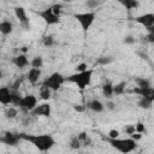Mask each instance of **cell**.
Returning <instances> with one entry per match:
<instances>
[{"instance_id":"6da1fadb","label":"cell","mask_w":154,"mask_h":154,"mask_svg":"<svg viewBox=\"0 0 154 154\" xmlns=\"http://www.w3.org/2000/svg\"><path fill=\"white\" fill-rule=\"evenodd\" d=\"M18 137L23 141H28L30 142L34 147H36L40 152H47L49 149H52L55 144V140L47 134L43 135H30V134H25V132H20L18 134Z\"/></svg>"},{"instance_id":"7a4b0ae2","label":"cell","mask_w":154,"mask_h":154,"mask_svg":"<svg viewBox=\"0 0 154 154\" xmlns=\"http://www.w3.org/2000/svg\"><path fill=\"white\" fill-rule=\"evenodd\" d=\"M93 73H94L93 69H88V70H85L83 72H76V73H72V75L65 77V82L75 83V84H77V87L81 90H83L90 84Z\"/></svg>"},{"instance_id":"3957f363","label":"cell","mask_w":154,"mask_h":154,"mask_svg":"<svg viewBox=\"0 0 154 154\" xmlns=\"http://www.w3.org/2000/svg\"><path fill=\"white\" fill-rule=\"evenodd\" d=\"M107 141L113 148H116L122 154H129V153L134 152L137 147L136 141L131 140L130 137L129 138H113V140L108 138Z\"/></svg>"},{"instance_id":"277c9868","label":"cell","mask_w":154,"mask_h":154,"mask_svg":"<svg viewBox=\"0 0 154 154\" xmlns=\"http://www.w3.org/2000/svg\"><path fill=\"white\" fill-rule=\"evenodd\" d=\"M73 17L79 23L82 30L85 32L93 25V23L95 20V17H96V13L94 11H89V12H83V13H75Z\"/></svg>"},{"instance_id":"5b68a950","label":"cell","mask_w":154,"mask_h":154,"mask_svg":"<svg viewBox=\"0 0 154 154\" xmlns=\"http://www.w3.org/2000/svg\"><path fill=\"white\" fill-rule=\"evenodd\" d=\"M64 83H65V77L60 72H53L51 76H48L43 81L42 85L49 88L52 91H57Z\"/></svg>"},{"instance_id":"8992f818","label":"cell","mask_w":154,"mask_h":154,"mask_svg":"<svg viewBox=\"0 0 154 154\" xmlns=\"http://www.w3.org/2000/svg\"><path fill=\"white\" fill-rule=\"evenodd\" d=\"M18 106L23 111H25V112H31L37 106V99H36L35 95L28 94V95H25V96L22 97V100H20V102H19Z\"/></svg>"},{"instance_id":"52a82bcc","label":"cell","mask_w":154,"mask_h":154,"mask_svg":"<svg viewBox=\"0 0 154 154\" xmlns=\"http://www.w3.org/2000/svg\"><path fill=\"white\" fill-rule=\"evenodd\" d=\"M37 14L45 20V23L47 25H54V24H58L60 22V17L55 16L53 12H52V8L48 7V8H45L42 11H38Z\"/></svg>"},{"instance_id":"ba28073f","label":"cell","mask_w":154,"mask_h":154,"mask_svg":"<svg viewBox=\"0 0 154 154\" xmlns=\"http://www.w3.org/2000/svg\"><path fill=\"white\" fill-rule=\"evenodd\" d=\"M20 138L18 137V134H13L10 131L4 132V135L0 137V142L6 146H17L19 143Z\"/></svg>"},{"instance_id":"9c48e42d","label":"cell","mask_w":154,"mask_h":154,"mask_svg":"<svg viewBox=\"0 0 154 154\" xmlns=\"http://www.w3.org/2000/svg\"><path fill=\"white\" fill-rule=\"evenodd\" d=\"M52 112V107L48 102H43L38 106H36L30 113L32 116H41V117H49Z\"/></svg>"},{"instance_id":"30bf717a","label":"cell","mask_w":154,"mask_h":154,"mask_svg":"<svg viewBox=\"0 0 154 154\" xmlns=\"http://www.w3.org/2000/svg\"><path fill=\"white\" fill-rule=\"evenodd\" d=\"M135 22L146 26V28L153 26V24H154V13H144L142 16H138V17L135 18Z\"/></svg>"},{"instance_id":"8fae6325","label":"cell","mask_w":154,"mask_h":154,"mask_svg":"<svg viewBox=\"0 0 154 154\" xmlns=\"http://www.w3.org/2000/svg\"><path fill=\"white\" fill-rule=\"evenodd\" d=\"M130 93L137 94L141 97H144L152 102H154V89L153 88H148V89H140V88H134L132 90H130Z\"/></svg>"},{"instance_id":"7c38bea8","label":"cell","mask_w":154,"mask_h":154,"mask_svg":"<svg viewBox=\"0 0 154 154\" xmlns=\"http://www.w3.org/2000/svg\"><path fill=\"white\" fill-rule=\"evenodd\" d=\"M14 14H16V17L19 19L20 24H22L25 29H28V28H29V19H28V17H26V12H25L24 7H22V6H16V7H14Z\"/></svg>"},{"instance_id":"4fadbf2b","label":"cell","mask_w":154,"mask_h":154,"mask_svg":"<svg viewBox=\"0 0 154 154\" xmlns=\"http://www.w3.org/2000/svg\"><path fill=\"white\" fill-rule=\"evenodd\" d=\"M0 103L2 105L11 103V89L8 87H0Z\"/></svg>"},{"instance_id":"5bb4252c","label":"cell","mask_w":154,"mask_h":154,"mask_svg":"<svg viewBox=\"0 0 154 154\" xmlns=\"http://www.w3.org/2000/svg\"><path fill=\"white\" fill-rule=\"evenodd\" d=\"M12 64L14 66L19 67V69H23V67H25L29 64V60H28V58H26L25 54H19V55L12 58Z\"/></svg>"},{"instance_id":"9a60e30c","label":"cell","mask_w":154,"mask_h":154,"mask_svg":"<svg viewBox=\"0 0 154 154\" xmlns=\"http://www.w3.org/2000/svg\"><path fill=\"white\" fill-rule=\"evenodd\" d=\"M40 77H41V70H40V69H34V67H31V69L29 70L28 75H26V78H28V81H29L31 84L37 83L38 79H40Z\"/></svg>"},{"instance_id":"2e32d148","label":"cell","mask_w":154,"mask_h":154,"mask_svg":"<svg viewBox=\"0 0 154 154\" xmlns=\"http://www.w3.org/2000/svg\"><path fill=\"white\" fill-rule=\"evenodd\" d=\"M87 107H88L89 109H91V111L96 112V113H100V112H102V111L105 109V105H103L100 100H96V99H94V100L89 101V102H88V105H87Z\"/></svg>"},{"instance_id":"e0dca14e","label":"cell","mask_w":154,"mask_h":154,"mask_svg":"<svg viewBox=\"0 0 154 154\" xmlns=\"http://www.w3.org/2000/svg\"><path fill=\"white\" fill-rule=\"evenodd\" d=\"M12 31H13V24L10 20L0 22V32L2 35H10Z\"/></svg>"},{"instance_id":"ac0fdd59","label":"cell","mask_w":154,"mask_h":154,"mask_svg":"<svg viewBox=\"0 0 154 154\" xmlns=\"http://www.w3.org/2000/svg\"><path fill=\"white\" fill-rule=\"evenodd\" d=\"M135 82L137 84V88L140 89H148V88H152L150 85V81L144 78V77H136L135 78Z\"/></svg>"},{"instance_id":"d6986e66","label":"cell","mask_w":154,"mask_h":154,"mask_svg":"<svg viewBox=\"0 0 154 154\" xmlns=\"http://www.w3.org/2000/svg\"><path fill=\"white\" fill-rule=\"evenodd\" d=\"M102 94L105 97H111L113 95V84L111 82H107L102 85Z\"/></svg>"},{"instance_id":"ffe728a7","label":"cell","mask_w":154,"mask_h":154,"mask_svg":"<svg viewBox=\"0 0 154 154\" xmlns=\"http://www.w3.org/2000/svg\"><path fill=\"white\" fill-rule=\"evenodd\" d=\"M120 4L126 8V10H134V8H137L140 2L137 0H123L120 1Z\"/></svg>"},{"instance_id":"44dd1931","label":"cell","mask_w":154,"mask_h":154,"mask_svg":"<svg viewBox=\"0 0 154 154\" xmlns=\"http://www.w3.org/2000/svg\"><path fill=\"white\" fill-rule=\"evenodd\" d=\"M77 138L79 140V142L82 143V146H89V144L91 143V140H90V137L88 136V134H87L85 131L79 132V134L77 135Z\"/></svg>"},{"instance_id":"7402d4cb","label":"cell","mask_w":154,"mask_h":154,"mask_svg":"<svg viewBox=\"0 0 154 154\" xmlns=\"http://www.w3.org/2000/svg\"><path fill=\"white\" fill-rule=\"evenodd\" d=\"M125 85H126V82H125V81H122V82H119L118 84L113 85V94H116V95H122V94L125 91Z\"/></svg>"},{"instance_id":"603a6c76","label":"cell","mask_w":154,"mask_h":154,"mask_svg":"<svg viewBox=\"0 0 154 154\" xmlns=\"http://www.w3.org/2000/svg\"><path fill=\"white\" fill-rule=\"evenodd\" d=\"M51 93H52V90H51L49 88L45 87V85H42V87L40 88V97H41L42 100H49Z\"/></svg>"},{"instance_id":"cb8c5ba5","label":"cell","mask_w":154,"mask_h":154,"mask_svg":"<svg viewBox=\"0 0 154 154\" xmlns=\"http://www.w3.org/2000/svg\"><path fill=\"white\" fill-rule=\"evenodd\" d=\"M23 96H20L18 90H11V103L13 105H19L20 100Z\"/></svg>"},{"instance_id":"d4e9b609","label":"cell","mask_w":154,"mask_h":154,"mask_svg":"<svg viewBox=\"0 0 154 154\" xmlns=\"http://www.w3.org/2000/svg\"><path fill=\"white\" fill-rule=\"evenodd\" d=\"M137 105H138V107H141V108L148 109V108H150V107H152L153 102H152V101H149V100H147V99H144V97H141V99L138 100Z\"/></svg>"},{"instance_id":"484cf974","label":"cell","mask_w":154,"mask_h":154,"mask_svg":"<svg viewBox=\"0 0 154 154\" xmlns=\"http://www.w3.org/2000/svg\"><path fill=\"white\" fill-rule=\"evenodd\" d=\"M31 66L34 67V69H40V67H42V65H43V59L41 58V57H35L32 60H31Z\"/></svg>"},{"instance_id":"4316f807","label":"cell","mask_w":154,"mask_h":154,"mask_svg":"<svg viewBox=\"0 0 154 154\" xmlns=\"http://www.w3.org/2000/svg\"><path fill=\"white\" fill-rule=\"evenodd\" d=\"M82 147V143L79 142V140L77 138V136H73L72 138H71V141H70V148L71 149H79Z\"/></svg>"},{"instance_id":"83f0119b","label":"cell","mask_w":154,"mask_h":154,"mask_svg":"<svg viewBox=\"0 0 154 154\" xmlns=\"http://www.w3.org/2000/svg\"><path fill=\"white\" fill-rule=\"evenodd\" d=\"M112 61H113V59H112L111 57H101V58H99V59L96 60V64H97V65H101V66H105V65L111 64Z\"/></svg>"},{"instance_id":"f1b7e54d","label":"cell","mask_w":154,"mask_h":154,"mask_svg":"<svg viewBox=\"0 0 154 154\" xmlns=\"http://www.w3.org/2000/svg\"><path fill=\"white\" fill-rule=\"evenodd\" d=\"M42 43H43V46H46V47H51V46H53V45H54V38H53V36H51V35H48V36H43V38H42Z\"/></svg>"},{"instance_id":"f546056e","label":"cell","mask_w":154,"mask_h":154,"mask_svg":"<svg viewBox=\"0 0 154 154\" xmlns=\"http://www.w3.org/2000/svg\"><path fill=\"white\" fill-rule=\"evenodd\" d=\"M17 109L16 108H13V107H10V108H7L6 111H5V116H6V118H8V119H12V118H14L16 116H17Z\"/></svg>"},{"instance_id":"4dcf8cb0","label":"cell","mask_w":154,"mask_h":154,"mask_svg":"<svg viewBox=\"0 0 154 154\" xmlns=\"http://www.w3.org/2000/svg\"><path fill=\"white\" fill-rule=\"evenodd\" d=\"M51 8H52V12H53L55 16L60 17V12H61V8H63V5H61V4H53V5L51 6Z\"/></svg>"},{"instance_id":"1f68e13d","label":"cell","mask_w":154,"mask_h":154,"mask_svg":"<svg viewBox=\"0 0 154 154\" xmlns=\"http://www.w3.org/2000/svg\"><path fill=\"white\" fill-rule=\"evenodd\" d=\"M85 5H87V7H89L90 10H94V8H96V7L100 5V2L96 1V0H88V1L85 2Z\"/></svg>"},{"instance_id":"d6a6232c","label":"cell","mask_w":154,"mask_h":154,"mask_svg":"<svg viewBox=\"0 0 154 154\" xmlns=\"http://www.w3.org/2000/svg\"><path fill=\"white\" fill-rule=\"evenodd\" d=\"M146 131V128H144V124L138 122L137 124H135V132H138V134H142Z\"/></svg>"},{"instance_id":"836d02e7","label":"cell","mask_w":154,"mask_h":154,"mask_svg":"<svg viewBox=\"0 0 154 154\" xmlns=\"http://www.w3.org/2000/svg\"><path fill=\"white\" fill-rule=\"evenodd\" d=\"M124 132L128 134V135H132V134L135 132V125H132V124L125 125V126H124Z\"/></svg>"},{"instance_id":"e575fe53","label":"cell","mask_w":154,"mask_h":154,"mask_svg":"<svg viewBox=\"0 0 154 154\" xmlns=\"http://www.w3.org/2000/svg\"><path fill=\"white\" fill-rule=\"evenodd\" d=\"M75 70H76V72H83V71L88 70V65H87L85 63H81V64H78V65L75 67Z\"/></svg>"},{"instance_id":"d590c367","label":"cell","mask_w":154,"mask_h":154,"mask_svg":"<svg viewBox=\"0 0 154 154\" xmlns=\"http://www.w3.org/2000/svg\"><path fill=\"white\" fill-rule=\"evenodd\" d=\"M119 137V131L118 130H116V129H111L109 131H108V138H118Z\"/></svg>"},{"instance_id":"8d00e7d4","label":"cell","mask_w":154,"mask_h":154,"mask_svg":"<svg viewBox=\"0 0 154 154\" xmlns=\"http://www.w3.org/2000/svg\"><path fill=\"white\" fill-rule=\"evenodd\" d=\"M20 84H22V79H19V78H18V79H16V81L13 82V84L10 87V89H11V90H18Z\"/></svg>"},{"instance_id":"74e56055","label":"cell","mask_w":154,"mask_h":154,"mask_svg":"<svg viewBox=\"0 0 154 154\" xmlns=\"http://www.w3.org/2000/svg\"><path fill=\"white\" fill-rule=\"evenodd\" d=\"M123 42H124V43H128V45H131V43H134V42H135V38H134L132 36H130V35H129V36H125V37H124Z\"/></svg>"},{"instance_id":"f35d334b","label":"cell","mask_w":154,"mask_h":154,"mask_svg":"<svg viewBox=\"0 0 154 154\" xmlns=\"http://www.w3.org/2000/svg\"><path fill=\"white\" fill-rule=\"evenodd\" d=\"M106 108L107 109H109V111H113L114 108H116V105H114V102L113 101H106Z\"/></svg>"},{"instance_id":"ab89813d","label":"cell","mask_w":154,"mask_h":154,"mask_svg":"<svg viewBox=\"0 0 154 154\" xmlns=\"http://www.w3.org/2000/svg\"><path fill=\"white\" fill-rule=\"evenodd\" d=\"M130 138L134 140V141H138L142 138V134H138V132H134L132 135H130Z\"/></svg>"},{"instance_id":"60d3db41","label":"cell","mask_w":154,"mask_h":154,"mask_svg":"<svg viewBox=\"0 0 154 154\" xmlns=\"http://www.w3.org/2000/svg\"><path fill=\"white\" fill-rule=\"evenodd\" d=\"M146 38L148 40V42L153 43V42H154V34H153V32H148V35L146 36Z\"/></svg>"},{"instance_id":"b9f144b4","label":"cell","mask_w":154,"mask_h":154,"mask_svg":"<svg viewBox=\"0 0 154 154\" xmlns=\"http://www.w3.org/2000/svg\"><path fill=\"white\" fill-rule=\"evenodd\" d=\"M73 108H75L77 112H83V111H84V107H83V106H81V105H78V106H75Z\"/></svg>"},{"instance_id":"7bdbcfd3","label":"cell","mask_w":154,"mask_h":154,"mask_svg":"<svg viewBox=\"0 0 154 154\" xmlns=\"http://www.w3.org/2000/svg\"><path fill=\"white\" fill-rule=\"evenodd\" d=\"M26 51H28V49H26V47H22V52H24V53H25Z\"/></svg>"},{"instance_id":"ee69618b","label":"cell","mask_w":154,"mask_h":154,"mask_svg":"<svg viewBox=\"0 0 154 154\" xmlns=\"http://www.w3.org/2000/svg\"><path fill=\"white\" fill-rule=\"evenodd\" d=\"M2 78V72H1V70H0V79Z\"/></svg>"}]
</instances>
